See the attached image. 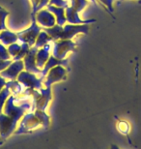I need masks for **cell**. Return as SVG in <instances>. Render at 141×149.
Masks as SVG:
<instances>
[{
  "label": "cell",
  "instance_id": "cell-7",
  "mask_svg": "<svg viewBox=\"0 0 141 149\" xmlns=\"http://www.w3.org/2000/svg\"><path fill=\"white\" fill-rule=\"evenodd\" d=\"M17 79L19 83L29 89H37V90L42 89V79L36 77L33 73L23 70L22 72H20Z\"/></svg>",
  "mask_w": 141,
  "mask_h": 149
},
{
  "label": "cell",
  "instance_id": "cell-4",
  "mask_svg": "<svg viewBox=\"0 0 141 149\" xmlns=\"http://www.w3.org/2000/svg\"><path fill=\"white\" fill-rule=\"evenodd\" d=\"M76 45L71 40H56L53 49V56L58 59H64L69 52L76 50Z\"/></svg>",
  "mask_w": 141,
  "mask_h": 149
},
{
  "label": "cell",
  "instance_id": "cell-9",
  "mask_svg": "<svg viewBox=\"0 0 141 149\" xmlns=\"http://www.w3.org/2000/svg\"><path fill=\"white\" fill-rule=\"evenodd\" d=\"M38 47H31L28 52L26 53V55L23 57V63H24V69L25 71L33 74H41L42 70L39 69L36 64V54L38 52Z\"/></svg>",
  "mask_w": 141,
  "mask_h": 149
},
{
  "label": "cell",
  "instance_id": "cell-24",
  "mask_svg": "<svg viewBox=\"0 0 141 149\" xmlns=\"http://www.w3.org/2000/svg\"><path fill=\"white\" fill-rule=\"evenodd\" d=\"M49 4L58 6V7H68V3L65 0H49Z\"/></svg>",
  "mask_w": 141,
  "mask_h": 149
},
{
  "label": "cell",
  "instance_id": "cell-18",
  "mask_svg": "<svg viewBox=\"0 0 141 149\" xmlns=\"http://www.w3.org/2000/svg\"><path fill=\"white\" fill-rule=\"evenodd\" d=\"M10 97V88L7 85L0 91V113L3 111V108L6 103V101L8 100V98Z\"/></svg>",
  "mask_w": 141,
  "mask_h": 149
},
{
  "label": "cell",
  "instance_id": "cell-26",
  "mask_svg": "<svg viewBox=\"0 0 141 149\" xmlns=\"http://www.w3.org/2000/svg\"><path fill=\"white\" fill-rule=\"evenodd\" d=\"M47 3H49V0H40V2H39V5H38V7L36 8V10H35V13L34 15L37 13L38 11H40L41 9H43L44 6H47ZM34 15H32V16H34Z\"/></svg>",
  "mask_w": 141,
  "mask_h": 149
},
{
  "label": "cell",
  "instance_id": "cell-25",
  "mask_svg": "<svg viewBox=\"0 0 141 149\" xmlns=\"http://www.w3.org/2000/svg\"><path fill=\"white\" fill-rule=\"evenodd\" d=\"M101 4H103L110 12L113 11V0H99Z\"/></svg>",
  "mask_w": 141,
  "mask_h": 149
},
{
  "label": "cell",
  "instance_id": "cell-27",
  "mask_svg": "<svg viewBox=\"0 0 141 149\" xmlns=\"http://www.w3.org/2000/svg\"><path fill=\"white\" fill-rule=\"evenodd\" d=\"M12 63V60H0V72L3 71L5 68H7Z\"/></svg>",
  "mask_w": 141,
  "mask_h": 149
},
{
  "label": "cell",
  "instance_id": "cell-12",
  "mask_svg": "<svg viewBox=\"0 0 141 149\" xmlns=\"http://www.w3.org/2000/svg\"><path fill=\"white\" fill-rule=\"evenodd\" d=\"M65 13L67 22L69 23H72V24H90V23H94L96 22L95 19H81L78 16V12H76L71 6L65 8Z\"/></svg>",
  "mask_w": 141,
  "mask_h": 149
},
{
  "label": "cell",
  "instance_id": "cell-14",
  "mask_svg": "<svg viewBox=\"0 0 141 149\" xmlns=\"http://www.w3.org/2000/svg\"><path fill=\"white\" fill-rule=\"evenodd\" d=\"M47 9L54 15L56 19V24L64 25L67 22V19H66V13L64 7H58V6L49 4L47 6Z\"/></svg>",
  "mask_w": 141,
  "mask_h": 149
},
{
  "label": "cell",
  "instance_id": "cell-28",
  "mask_svg": "<svg viewBox=\"0 0 141 149\" xmlns=\"http://www.w3.org/2000/svg\"><path fill=\"white\" fill-rule=\"evenodd\" d=\"M6 84H7V81H6V79H4V77H3L0 76V91H1L2 89L5 87Z\"/></svg>",
  "mask_w": 141,
  "mask_h": 149
},
{
  "label": "cell",
  "instance_id": "cell-2",
  "mask_svg": "<svg viewBox=\"0 0 141 149\" xmlns=\"http://www.w3.org/2000/svg\"><path fill=\"white\" fill-rule=\"evenodd\" d=\"M41 32L40 26L38 25L37 22H36L35 16H32V23L27 29L23 31H20L17 33V37L19 40H20L22 43L28 44L30 47H33L36 43V40Z\"/></svg>",
  "mask_w": 141,
  "mask_h": 149
},
{
  "label": "cell",
  "instance_id": "cell-6",
  "mask_svg": "<svg viewBox=\"0 0 141 149\" xmlns=\"http://www.w3.org/2000/svg\"><path fill=\"white\" fill-rule=\"evenodd\" d=\"M28 109L27 106H22V107H17L14 104V97L11 96L8 98V100L6 101L3 111H4L5 114H7L10 117L17 119V121L22 117L23 114L26 109Z\"/></svg>",
  "mask_w": 141,
  "mask_h": 149
},
{
  "label": "cell",
  "instance_id": "cell-20",
  "mask_svg": "<svg viewBox=\"0 0 141 149\" xmlns=\"http://www.w3.org/2000/svg\"><path fill=\"white\" fill-rule=\"evenodd\" d=\"M35 115L37 116V118L39 119L41 124H43L44 127L49 126V116H47L44 111H41V109H37L35 112Z\"/></svg>",
  "mask_w": 141,
  "mask_h": 149
},
{
  "label": "cell",
  "instance_id": "cell-1",
  "mask_svg": "<svg viewBox=\"0 0 141 149\" xmlns=\"http://www.w3.org/2000/svg\"><path fill=\"white\" fill-rule=\"evenodd\" d=\"M89 31V24H55L52 27L46 29V32L52 38V40H71L78 33H87Z\"/></svg>",
  "mask_w": 141,
  "mask_h": 149
},
{
  "label": "cell",
  "instance_id": "cell-13",
  "mask_svg": "<svg viewBox=\"0 0 141 149\" xmlns=\"http://www.w3.org/2000/svg\"><path fill=\"white\" fill-rule=\"evenodd\" d=\"M49 45H46L43 47H40V49H38L37 54H36V64L39 69H43L46 65L47 61L49 58Z\"/></svg>",
  "mask_w": 141,
  "mask_h": 149
},
{
  "label": "cell",
  "instance_id": "cell-30",
  "mask_svg": "<svg viewBox=\"0 0 141 149\" xmlns=\"http://www.w3.org/2000/svg\"><path fill=\"white\" fill-rule=\"evenodd\" d=\"M92 1H94V2H95V1H97V0H92Z\"/></svg>",
  "mask_w": 141,
  "mask_h": 149
},
{
  "label": "cell",
  "instance_id": "cell-22",
  "mask_svg": "<svg viewBox=\"0 0 141 149\" xmlns=\"http://www.w3.org/2000/svg\"><path fill=\"white\" fill-rule=\"evenodd\" d=\"M20 49H22V46H19V45L17 44V42H16V43H14V44H11L7 49L9 52V54H10L12 57L14 58V57H16L17 54H19Z\"/></svg>",
  "mask_w": 141,
  "mask_h": 149
},
{
  "label": "cell",
  "instance_id": "cell-21",
  "mask_svg": "<svg viewBox=\"0 0 141 149\" xmlns=\"http://www.w3.org/2000/svg\"><path fill=\"white\" fill-rule=\"evenodd\" d=\"M9 16V12L7 10H5L4 8L0 7V32L7 29L6 27V17Z\"/></svg>",
  "mask_w": 141,
  "mask_h": 149
},
{
  "label": "cell",
  "instance_id": "cell-15",
  "mask_svg": "<svg viewBox=\"0 0 141 149\" xmlns=\"http://www.w3.org/2000/svg\"><path fill=\"white\" fill-rule=\"evenodd\" d=\"M67 63H68L67 59H58L54 57V56H49V60L47 61L44 67L42 69V73H41L42 77H46V74L49 73V71L51 69V68L57 66V65H63V64H67Z\"/></svg>",
  "mask_w": 141,
  "mask_h": 149
},
{
  "label": "cell",
  "instance_id": "cell-10",
  "mask_svg": "<svg viewBox=\"0 0 141 149\" xmlns=\"http://www.w3.org/2000/svg\"><path fill=\"white\" fill-rule=\"evenodd\" d=\"M35 19L38 24L44 26V27H52L53 25L56 24V19L54 15L49 9H46V10L41 9L40 11H38Z\"/></svg>",
  "mask_w": 141,
  "mask_h": 149
},
{
  "label": "cell",
  "instance_id": "cell-17",
  "mask_svg": "<svg viewBox=\"0 0 141 149\" xmlns=\"http://www.w3.org/2000/svg\"><path fill=\"white\" fill-rule=\"evenodd\" d=\"M49 41H52V38L50 37L46 31H41L37 38V40H36L34 47L40 49V47H43L44 46L47 45V43H49Z\"/></svg>",
  "mask_w": 141,
  "mask_h": 149
},
{
  "label": "cell",
  "instance_id": "cell-8",
  "mask_svg": "<svg viewBox=\"0 0 141 149\" xmlns=\"http://www.w3.org/2000/svg\"><path fill=\"white\" fill-rule=\"evenodd\" d=\"M67 74V71L65 68H63L61 65H57V66L51 68L49 73L46 74V81H44V86L46 87H50V85L55 82H58L60 80L64 79Z\"/></svg>",
  "mask_w": 141,
  "mask_h": 149
},
{
  "label": "cell",
  "instance_id": "cell-29",
  "mask_svg": "<svg viewBox=\"0 0 141 149\" xmlns=\"http://www.w3.org/2000/svg\"><path fill=\"white\" fill-rule=\"evenodd\" d=\"M3 142H4V139H2V136H0V145L3 144Z\"/></svg>",
  "mask_w": 141,
  "mask_h": 149
},
{
  "label": "cell",
  "instance_id": "cell-19",
  "mask_svg": "<svg viewBox=\"0 0 141 149\" xmlns=\"http://www.w3.org/2000/svg\"><path fill=\"white\" fill-rule=\"evenodd\" d=\"M71 2H72L71 7L74 8V10L76 12H78V13L81 12L87 6V4H88L86 0H71Z\"/></svg>",
  "mask_w": 141,
  "mask_h": 149
},
{
  "label": "cell",
  "instance_id": "cell-16",
  "mask_svg": "<svg viewBox=\"0 0 141 149\" xmlns=\"http://www.w3.org/2000/svg\"><path fill=\"white\" fill-rule=\"evenodd\" d=\"M19 40V37H17V34L14 33L12 31H9L7 29L3 30L0 32V42L6 46H10L11 44H14Z\"/></svg>",
  "mask_w": 141,
  "mask_h": 149
},
{
  "label": "cell",
  "instance_id": "cell-11",
  "mask_svg": "<svg viewBox=\"0 0 141 149\" xmlns=\"http://www.w3.org/2000/svg\"><path fill=\"white\" fill-rule=\"evenodd\" d=\"M35 105L37 109L44 111L50 100V87H47V89H40V92H35Z\"/></svg>",
  "mask_w": 141,
  "mask_h": 149
},
{
  "label": "cell",
  "instance_id": "cell-23",
  "mask_svg": "<svg viewBox=\"0 0 141 149\" xmlns=\"http://www.w3.org/2000/svg\"><path fill=\"white\" fill-rule=\"evenodd\" d=\"M11 55L9 54L8 49L2 43H0V60H10Z\"/></svg>",
  "mask_w": 141,
  "mask_h": 149
},
{
  "label": "cell",
  "instance_id": "cell-3",
  "mask_svg": "<svg viewBox=\"0 0 141 149\" xmlns=\"http://www.w3.org/2000/svg\"><path fill=\"white\" fill-rule=\"evenodd\" d=\"M17 119L8 116L5 113H0V136L3 139H6L15 132L17 124Z\"/></svg>",
  "mask_w": 141,
  "mask_h": 149
},
{
  "label": "cell",
  "instance_id": "cell-5",
  "mask_svg": "<svg viewBox=\"0 0 141 149\" xmlns=\"http://www.w3.org/2000/svg\"><path fill=\"white\" fill-rule=\"evenodd\" d=\"M23 70H24V63H23L22 59L14 60L7 68H5L4 70L0 72V76L6 79L16 80L20 72H22Z\"/></svg>",
  "mask_w": 141,
  "mask_h": 149
}]
</instances>
